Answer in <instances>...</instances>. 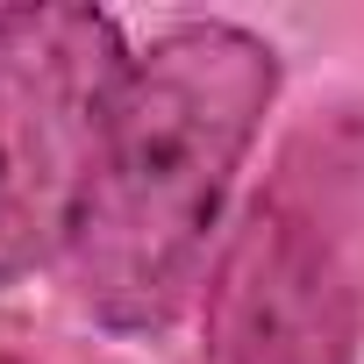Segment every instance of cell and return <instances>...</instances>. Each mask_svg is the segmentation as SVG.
Returning a JSON list of instances; mask_svg holds the SVG:
<instances>
[{
	"label": "cell",
	"instance_id": "6da1fadb",
	"mask_svg": "<svg viewBox=\"0 0 364 364\" xmlns=\"http://www.w3.org/2000/svg\"><path fill=\"white\" fill-rule=\"evenodd\" d=\"M279 100V50L236 22L164 29L122 65L72 229L79 307L114 336H150L193 300L229 186Z\"/></svg>",
	"mask_w": 364,
	"mask_h": 364
},
{
	"label": "cell",
	"instance_id": "7a4b0ae2",
	"mask_svg": "<svg viewBox=\"0 0 364 364\" xmlns=\"http://www.w3.org/2000/svg\"><path fill=\"white\" fill-rule=\"evenodd\" d=\"M122 65L93 8H0V286L72 250Z\"/></svg>",
	"mask_w": 364,
	"mask_h": 364
},
{
	"label": "cell",
	"instance_id": "3957f363",
	"mask_svg": "<svg viewBox=\"0 0 364 364\" xmlns=\"http://www.w3.org/2000/svg\"><path fill=\"white\" fill-rule=\"evenodd\" d=\"M357 343L364 286L336 200L286 157L208 272V350L215 364H357Z\"/></svg>",
	"mask_w": 364,
	"mask_h": 364
},
{
	"label": "cell",
	"instance_id": "277c9868",
	"mask_svg": "<svg viewBox=\"0 0 364 364\" xmlns=\"http://www.w3.org/2000/svg\"><path fill=\"white\" fill-rule=\"evenodd\" d=\"M0 364H15V357H0Z\"/></svg>",
	"mask_w": 364,
	"mask_h": 364
}]
</instances>
